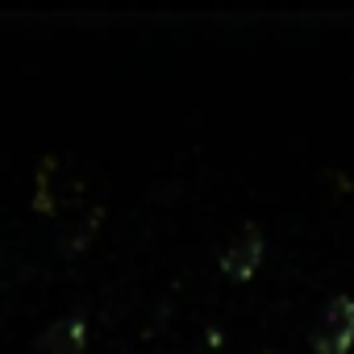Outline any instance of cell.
<instances>
[{
  "label": "cell",
  "mask_w": 354,
  "mask_h": 354,
  "mask_svg": "<svg viewBox=\"0 0 354 354\" xmlns=\"http://www.w3.org/2000/svg\"><path fill=\"white\" fill-rule=\"evenodd\" d=\"M308 342H313V354H350V346H354V300L329 296Z\"/></svg>",
  "instance_id": "obj_1"
},
{
  "label": "cell",
  "mask_w": 354,
  "mask_h": 354,
  "mask_svg": "<svg viewBox=\"0 0 354 354\" xmlns=\"http://www.w3.org/2000/svg\"><path fill=\"white\" fill-rule=\"evenodd\" d=\"M263 254H267V238H263V230H254V225H246L238 238H234V246L225 250V259H221V271L230 275V279H250L259 267H263Z\"/></svg>",
  "instance_id": "obj_2"
},
{
  "label": "cell",
  "mask_w": 354,
  "mask_h": 354,
  "mask_svg": "<svg viewBox=\"0 0 354 354\" xmlns=\"http://www.w3.org/2000/svg\"><path fill=\"white\" fill-rule=\"evenodd\" d=\"M84 342H88L84 337V321L80 317H63L38 337L34 354H84Z\"/></svg>",
  "instance_id": "obj_3"
}]
</instances>
